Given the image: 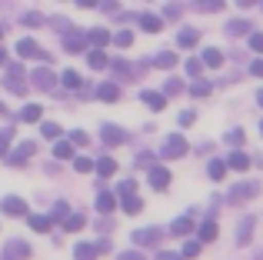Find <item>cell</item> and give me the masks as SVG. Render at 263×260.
I'll list each match as a JSON object with an SVG mask.
<instances>
[{
	"label": "cell",
	"instance_id": "680465c9",
	"mask_svg": "<svg viewBox=\"0 0 263 260\" xmlns=\"http://www.w3.org/2000/svg\"><path fill=\"white\" fill-rule=\"evenodd\" d=\"M163 17H170V20H174V17H180V4H167V10H163Z\"/></svg>",
	"mask_w": 263,
	"mask_h": 260
},
{
	"label": "cell",
	"instance_id": "83f0119b",
	"mask_svg": "<svg viewBox=\"0 0 263 260\" xmlns=\"http://www.w3.org/2000/svg\"><path fill=\"white\" fill-rule=\"evenodd\" d=\"M87 64L93 67V70H107V67H110V57L103 50H90L87 53Z\"/></svg>",
	"mask_w": 263,
	"mask_h": 260
},
{
	"label": "cell",
	"instance_id": "7c38bea8",
	"mask_svg": "<svg viewBox=\"0 0 263 260\" xmlns=\"http://www.w3.org/2000/svg\"><path fill=\"white\" fill-rule=\"evenodd\" d=\"M110 37H114V33H110L107 27H93V30H87V44L93 47V50H103V47L110 44Z\"/></svg>",
	"mask_w": 263,
	"mask_h": 260
},
{
	"label": "cell",
	"instance_id": "f5cc1de1",
	"mask_svg": "<svg viewBox=\"0 0 263 260\" xmlns=\"http://www.w3.org/2000/svg\"><path fill=\"white\" fill-rule=\"evenodd\" d=\"M110 67H114L117 77H130V64H123V60H110Z\"/></svg>",
	"mask_w": 263,
	"mask_h": 260
},
{
	"label": "cell",
	"instance_id": "d590c367",
	"mask_svg": "<svg viewBox=\"0 0 263 260\" xmlns=\"http://www.w3.org/2000/svg\"><path fill=\"white\" fill-rule=\"evenodd\" d=\"M170 230H174L177 237H183V234H190V230H193V220H190V217H177V220L170 224Z\"/></svg>",
	"mask_w": 263,
	"mask_h": 260
},
{
	"label": "cell",
	"instance_id": "003e7915",
	"mask_svg": "<svg viewBox=\"0 0 263 260\" xmlns=\"http://www.w3.org/2000/svg\"><path fill=\"white\" fill-rule=\"evenodd\" d=\"M260 7H263V4H260Z\"/></svg>",
	"mask_w": 263,
	"mask_h": 260
},
{
	"label": "cell",
	"instance_id": "f35d334b",
	"mask_svg": "<svg viewBox=\"0 0 263 260\" xmlns=\"http://www.w3.org/2000/svg\"><path fill=\"white\" fill-rule=\"evenodd\" d=\"M120 207L127 210V214H140V210H143V200H140V197H123Z\"/></svg>",
	"mask_w": 263,
	"mask_h": 260
},
{
	"label": "cell",
	"instance_id": "484cf974",
	"mask_svg": "<svg viewBox=\"0 0 263 260\" xmlns=\"http://www.w3.org/2000/svg\"><path fill=\"white\" fill-rule=\"evenodd\" d=\"M57 80H60V84L67 87V90H80V84H84V77H80L77 70H64V73H60Z\"/></svg>",
	"mask_w": 263,
	"mask_h": 260
},
{
	"label": "cell",
	"instance_id": "60d3db41",
	"mask_svg": "<svg viewBox=\"0 0 263 260\" xmlns=\"http://www.w3.org/2000/svg\"><path fill=\"white\" fill-rule=\"evenodd\" d=\"M44 24H47V17H44V13H37V10L24 13V27H44Z\"/></svg>",
	"mask_w": 263,
	"mask_h": 260
},
{
	"label": "cell",
	"instance_id": "8d00e7d4",
	"mask_svg": "<svg viewBox=\"0 0 263 260\" xmlns=\"http://www.w3.org/2000/svg\"><path fill=\"white\" fill-rule=\"evenodd\" d=\"M206 174H210V180H223L227 163H223V160H210V163H206Z\"/></svg>",
	"mask_w": 263,
	"mask_h": 260
},
{
	"label": "cell",
	"instance_id": "1f68e13d",
	"mask_svg": "<svg viewBox=\"0 0 263 260\" xmlns=\"http://www.w3.org/2000/svg\"><path fill=\"white\" fill-rule=\"evenodd\" d=\"M223 0H197L193 4V10H203V13H217V10H223Z\"/></svg>",
	"mask_w": 263,
	"mask_h": 260
},
{
	"label": "cell",
	"instance_id": "681fc988",
	"mask_svg": "<svg viewBox=\"0 0 263 260\" xmlns=\"http://www.w3.org/2000/svg\"><path fill=\"white\" fill-rule=\"evenodd\" d=\"M10 134H13L10 127H7V130H0V157H7V154H10Z\"/></svg>",
	"mask_w": 263,
	"mask_h": 260
},
{
	"label": "cell",
	"instance_id": "816d5d0a",
	"mask_svg": "<svg viewBox=\"0 0 263 260\" xmlns=\"http://www.w3.org/2000/svg\"><path fill=\"white\" fill-rule=\"evenodd\" d=\"M193 120H197V110H180V114H177V124H180V127H190Z\"/></svg>",
	"mask_w": 263,
	"mask_h": 260
},
{
	"label": "cell",
	"instance_id": "d6986e66",
	"mask_svg": "<svg viewBox=\"0 0 263 260\" xmlns=\"http://www.w3.org/2000/svg\"><path fill=\"white\" fill-rule=\"evenodd\" d=\"M27 224H30V230H37V234H50V217L47 214H27Z\"/></svg>",
	"mask_w": 263,
	"mask_h": 260
},
{
	"label": "cell",
	"instance_id": "d6a6232c",
	"mask_svg": "<svg viewBox=\"0 0 263 260\" xmlns=\"http://www.w3.org/2000/svg\"><path fill=\"white\" fill-rule=\"evenodd\" d=\"M210 90H213V84H210V80H203V77L190 84V94H193V97H210Z\"/></svg>",
	"mask_w": 263,
	"mask_h": 260
},
{
	"label": "cell",
	"instance_id": "52a82bcc",
	"mask_svg": "<svg viewBox=\"0 0 263 260\" xmlns=\"http://www.w3.org/2000/svg\"><path fill=\"white\" fill-rule=\"evenodd\" d=\"M33 150H37V143H33V140H24L17 150H10V154H7V167H20V163H27L33 157Z\"/></svg>",
	"mask_w": 263,
	"mask_h": 260
},
{
	"label": "cell",
	"instance_id": "2e32d148",
	"mask_svg": "<svg viewBox=\"0 0 263 260\" xmlns=\"http://www.w3.org/2000/svg\"><path fill=\"white\" fill-rule=\"evenodd\" d=\"M150 67H160V70H174V67H177V53H174V50H160L157 57H150Z\"/></svg>",
	"mask_w": 263,
	"mask_h": 260
},
{
	"label": "cell",
	"instance_id": "603a6c76",
	"mask_svg": "<svg viewBox=\"0 0 263 260\" xmlns=\"http://www.w3.org/2000/svg\"><path fill=\"white\" fill-rule=\"evenodd\" d=\"M47 27H53V30H60V33H64V40L77 33V30H73V24H70L67 17H50V20H47Z\"/></svg>",
	"mask_w": 263,
	"mask_h": 260
},
{
	"label": "cell",
	"instance_id": "30bf717a",
	"mask_svg": "<svg viewBox=\"0 0 263 260\" xmlns=\"http://www.w3.org/2000/svg\"><path fill=\"white\" fill-rule=\"evenodd\" d=\"M0 210H4L7 217H27V200L24 197H4V200H0Z\"/></svg>",
	"mask_w": 263,
	"mask_h": 260
},
{
	"label": "cell",
	"instance_id": "be15d7a7",
	"mask_svg": "<svg viewBox=\"0 0 263 260\" xmlns=\"http://www.w3.org/2000/svg\"><path fill=\"white\" fill-rule=\"evenodd\" d=\"M4 60H7V50H4V47H0V64H4Z\"/></svg>",
	"mask_w": 263,
	"mask_h": 260
},
{
	"label": "cell",
	"instance_id": "4dcf8cb0",
	"mask_svg": "<svg viewBox=\"0 0 263 260\" xmlns=\"http://www.w3.org/2000/svg\"><path fill=\"white\" fill-rule=\"evenodd\" d=\"M64 227L70 230V234H77V230H84V227H87V217H84V214L77 210V214H70V217L64 220Z\"/></svg>",
	"mask_w": 263,
	"mask_h": 260
},
{
	"label": "cell",
	"instance_id": "4316f807",
	"mask_svg": "<svg viewBox=\"0 0 263 260\" xmlns=\"http://www.w3.org/2000/svg\"><path fill=\"white\" fill-rule=\"evenodd\" d=\"M97 97L107 100V104H114V100H120V87L117 84H100L97 87Z\"/></svg>",
	"mask_w": 263,
	"mask_h": 260
},
{
	"label": "cell",
	"instance_id": "7dc6e473",
	"mask_svg": "<svg viewBox=\"0 0 263 260\" xmlns=\"http://www.w3.org/2000/svg\"><path fill=\"white\" fill-rule=\"evenodd\" d=\"M183 90V80H177V77H170L167 84H163V97H170V94H180Z\"/></svg>",
	"mask_w": 263,
	"mask_h": 260
},
{
	"label": "cell",
	"instance_id": "44dd1931",
	"mask_svg": "<svg viewBox=\"0 0 263 260\" xmlns=\"http://www.w3.org/2000/svg\"><path fill=\"white\" fill-rule=\"evenodd\" d=\"M217 234H220L217 220H203V224H200V244H213V240H217Z\"/></svg>",
	"mask_w": 263,
	"mask_h": 260
},
{
	"label": "cell",
	"instance_id": "bcb514c9",
	"mask_svg": "<svg viewBox=\"0 0 263 260\" xmlns=\"http://www.w3.org/2000/svg\"><path fill=\"white\" fill-rule=\"evenodd\" d=\"M197 254H200V240H186L183 247H180V257H183V260L186 257H197Z\"/></svg>",
	"mask_w": 263,
	"mask_h": 260
},
{
	"label": "cell",
	"instance_id": "11a10c76",
	"mask_svg": "<svg viewBox=\"0 0 263 260\" xmlns=\"http://www.w3.org/2000/svg\"><path fill=\"white\" fill-rule=\"evenodd\" d=\"M7 77H24V64H7Z\"/></svg>",
	"mask_w": 263,
	"mask_h": 260
},
{
	"label": "cell",
	"instance_id": "7402d4cb",
	"mask_svg": "<svg viewBox=\"0 0 263 260\" xmlns=\"http://www.w3.org/2000/svg\"><path fill=\"white\" fill-rule=\"evenodd\" d=\"M40 114H44V107H40V104H27L17 117L24 120V124H40Z\"/></svg>",
	"mask_w": 263,
	"mask_h": 260
},
{
	"label": "cell",
	"instance_id": "f907efd6",
	"mask_svg": "<svg viewBox=\"0 0 263 260\" xmlns=\"http://www.w3.org/2000/svg\"><path fill=\"white\" fill-rule=\"evenodd\" d=\"M183 70H186V77H190V80H200V70H203V67H200V60H186Z\"/></svg>",
	"mask_w": 263,
	"mask_h": 260
},
{
	"label": "cell",
	"instance_id": "ba28073f",
	"mask_svg": "<svg viewBox=\"0 0 263 260\" xmlns=\"http://www.w3.org/2000/svg\"><path fill=\"white\" fill-rule=\"evenodd\" d=\"M100 140L110 147H120V143H127V130L117 124H100Z\"/></svg>",
	"mask_w": 263,
	"mask_h": 260
},
{
	"label": "cell",
	"instance_id": "e575fe53",
	"mask_svg": "<svg viewBox=\"0 0 263 260\" xmlns=\"http://www.w3.org/2000/svg\"><path fill=\"white\" fill-rule=\"evenodd\" d=\"M40 134H44L47 140H57L64 130H60V124H53V120H40Z\"/></svg>",
	"mask_w": 263,
	"mask_h": 260
},
{
	"label": "cell",
	"instance_id": "836d02e7",
	"mask_svg": "<svg viewBox=\"0 0 263 260\" xmlns=\"http://www.w3.org/2000/svg\"><path fill=\"white\" fill-rule=\"evenodd\" d=\"M53 157H57V160H70V157H73L70 140H57V143H53Z\"/></svg>",
	"mask_w": 263,
	"mask_h": 260
},
{
	"label": "cell",
	"instance_id": "7a4b0ae2",
	"mask_svg": "<svg viewBox=\"0 0 263 260\" xmlns=\"http://www.w3.org/2000/svg\"><path fill=\"white\" fill-rule=\"evenodd\" d=\"M27 80H30V84L37 87V90H53V87L60 84L57 73H53L50 67H37V70H30V73H27Z\"/></svg>",
	"mask_w": 263,
	"mask_h": 260
},
{
	"label": "cell",
	"instance_id": "c3c4849f",
	"mask_svg": "<svg viewBox=\"0 0 263 260\" xmlns=\"http://www.w3.org/2000/svg\"><path fill=\"white\" fill-rule=\"evenodd\" d=\"M73 170H77V174H90V170H93V160H90V157H77V160H73Z\"/></svg>",
	"mask_w": 263,
	"mask_h": 260
},
{
	"label": "cell",
	"instance_id": "6da1fadb",
	"mask_svg": "<svg viewBox=\"0 0 263 260\" xmlns=\"http://www.w3.org/2000/svg\"><path fill=\"white\" fill-rule=\"evenodd\" d=\"M186 150H190V143H186L183 134H167L157 154H160V160H177V157H183Z\"/></svg>",
	"mask_w": 263,
	"mask_h": 260
},
{
	"label": "cell",
	"instance_id": "5bb4252c",
	"mask_svg": "<svg viewBox=\"0 0 263 260\" xmlns=\"http://www.w3.org/2000/svg\"><path fill=\"white\" fill-rule=\"evenodd\" d=\"M227 33H230V37H250L253 27H250V20L237 17V20H227Z\"/></svg>",
	"mask_w": 263,
	"mask_h": 260
},
{
	"label": "cell",
	"instance_id": "6f0895ef",
	"mask_svg": "<svg viewBox=\"0 0 263 260\" xmlns=\"http://www.w3.org/2000/svg\"><path fill=\"white\" fill-rule=\"evenodd\" d=\"M157 260H183V257L174 254V250H157Z\"/></svg>",
	"mask_w": 263,
	"mask_h": 260
},
{
	"label": "cell",
	"instance_id": "4fadbf2b",
	"mask_svg": "<svg viewBox=\"0 0 263 260\" xmlns=\"http://www.w3.org/2000/svg\"><path fill=\"white\" fill-rule=\"evenodd\" d=\"M223 163H227V170H237V174H243V170H250V163H253V160L243 154V150H233V154L227 157Z\"/></svg>",
	"mask_w": 263,
	"mask_h": 260
},
{
	"label": "cell",
	"instance_id": "f546056e",
	"mask_svg": "<svg viewBox=\"0 0 263 260\" xmlns=\"http://www.w3.org/2000/svg\"><path fill=\"white\" fill-rule=\"evenodd\" d=\"M73 257H77V260H93L97 257V247H93V244H87V240H80L77 247H73Z\"/></svg>",
	"mask_w": 263,
	"mask_h": 260
},
{
	"label": "cell",
	"instance_id": "277c9868",
	"mask_svg": "<svg viewBox=\"0 0 263 260\" xmlns=\"http://www.w3.org/2000/svg\"><path fill=\"white\" fill-rule=\"evenodd\" d=\"M257 194H260V180H243V183H233V187H230V200L233 203L253 200Z\"/></svg>",
	"mask_w": 263,
	"mask_h": 260
},
{
	"label": "cell",
	"instance_id": "e0dca14e",
	"mask_svg": "<svg viewBox=\"0 0 263 260\" xmlns=\"http://www.w3.org/2000/svg\"><path fill=\"white\" fill-rule=\"evenodd\" d=\"M140 100H143V104H147L154 114H160L163 107H167V97H163V94H157V90H143V94H140Z\"/></svg>",
	"mask_w": 263,
	"mask_h": 260
},
{
	"label": "cell",
	"instance_id": "3957f363",
	"mask_svg": "<svg viewBox=\"0 0 263 260\" xmlns=\"http://www.w3.org/2000/svg\"><path fill=\"white\" fill-rule=\"evenodd\" d=\"M130 240H134L137 247H160L163 230L160 227H140V230H134V234H130Z\"/></svg>",
	"mask_w": 263,
	"mask_h": 260
},
{
	"label": "cell",
	"instance_id": "9c48e42d",
	"mask_svg": "<svg viewBox=\"0 0 263 260\" xmlns=\"http://www.w3.org/2000/svg\"><path fill=\"white\" fill-rule=\"evenodd\" d=\"M147 183H150L154 190H167V187H170V170H167V167H157V163H154V167L147 170Z\"/></svg>",
	"mask_w": 263,
	"mask_h": 260
},
{
	"label": "cell",
	"instance_id": "ab89813d",
	"mask_svg": "<svg viewBox=\"0 0 263 260\" xmlns=\"http://www.w3.org/2000/svg\"><path fill=\"white\" fill-rule=\"evenodd\" d=\"M67 217H70V207H67L64 200L53 203V210H50V224H53V220H67Z\"/></svg>",
	"mask_w": 263,
	"mask_h": 260
},
{
	"label": "cell",
	"instance_id": "ffe728a7",
	"mask_svg": "<svg viewBox=\"0 0 263 260\" xmlns=\"http://www.w3.org/2000/svg\"><path fill=\"white\" fill-rule=\"evenodd\" d=\"M140 27L147 33H160L163 30V17L160 13H140Z\"/></svg>",
	"mask_w": 263,
	"mask_h": 260
},
{
	"label": "cell",
	"instance_id": "ee69618b",
	"mask_svg": "<svg viewBox=\"0 0 263 260\" xmlns=\"http://www.w3.org/2000/svg\"><path fill=\"white\" fill-rule=\"evenodd\" d=\"M227 143L237 150L240 143H243V130H240V127H230V130H227Z\"/></svg>",
	"mask_w": 263,
	"mask_h": 260
},
{
	"label": "cell",
	"instance_id": "f6af8a7d",
	"mask_svg": "<svg viewBox=\"0 0 263 260\" xmlns=\"http://www.w3.org/2000/svg\"><path fill=\"white\" fill-rule=\"evenodd\" d=\"M110 40H114L117 47H130V44H134V33H130V30H117Z\"/></svg>",
	"mask_w": 263,
	"mask_h": 260
},
{
	"label": "cell",
	"instance_id": "7bdbcfd3",
	"mask_svg": "<svg viewBox=\"0 0 263 260\" xmlns=\"http://www.w3.org/2000/svg\"><path fill=\"white\" fill-rule=\"evenodd\" d=\"M87 143H90L87 130H70V147H87Z\"/></svg>",
	"mask_w": 263,
	"mask_h": 260
},
{
	"label": "cell",
	"instance_id": "9f6ffc18",
	"mask_svg": "<svg viewBox=\"0 0 263 260\" xmlns=\"http://www.w3.org/2000/svg\"><path fill=\"white\" fill-rule=\"evenodd\" d=\"M117 260H147V257H143L140 250H123V254L117 257Z\"/></svg>",
	"mask_w": 263,
	"mask_h": 260
},
{
	"label": "cell",
	"instance_id": "db71d44e",
	"mask_svg": "<svg viewBox=\"0 0 263 260\" xmlns=\"http://www.w3.org/2000/svg\"><path fill=\"white\" fill-rule=\"evenodd\" d=\"M250 50H257V53H263V33H257V30L250 33Z\"/></svg>",
	"mask_w": 263,
	"mask_h": 260
},
{
	"label": "cell",
	"instance_id": "91938a15",
	"mask_svg": "<svg viewBox=\"0 0 263 260\" xmlns=\"http://www.w3.org/2000/svg\"><path fill=\"white\" fill-rule=\"evenodd\" d=\"M250 73H253V77H263V60H253V64H250Z\"/></svg>",
	"mask_w": 263,
	"mask_h": 260
},
{
	"label": "cell",
	"instance_id": "8992f818",
	"mask_svg": "<svg viewBox=\"0 0 263 260\" xmlns=\"http://www.w3.org/2000/svg\"><path fill=\"white\" fill-rule=\"evenodd\" d=\"M253 227H257V217H240V224H237V234H233V240H237V247H247V244L253 240Z\"/></svg>",
	"mask_w": 263,
	"mask_h": 260
},
{
	"label": "cell",
	"instance_id": "f1b7e54d",
	"mask_svg": "<svg viewBox=\"0 0 263 260\" xmlns=\"http://www.w3.org/2000/svg\"><path fill=\"white\" fill-rule=\"evenodd\" d=\"M114 207H117V197L107 194V190H100V194H97V210H100V214H110Z\"/></svg>",
	"mask_w": 263,
	"mask_h": 260
},
{
	"label": "cell",
	"instance_id": "d4e9b609",
	"mask_svg": "<svg viewBox=\"0 0 263 260\" xmlns=\"http://www.w3.org/2000/svg\"><path fill=\"white\" fill-rule=\"evenodd\" d=\"M64 47H67L70 53H84L87 47H90V44H87V33H80V30H77V37H67V40H64Z\"/></svg>",
	"mask_w": 263,
	"mask_h": 260
},
{
	"label": "cell",
	"instance_id": "5b68a950",
	"mask_svg": "<svg viewBox=\"0 0 263 260\" xmlns=\"http://www.w3.org/2000/svg\"><path fill=\"white\" fill-rule=\"evenodd\" d=\"M33 250H30V244L27 240H7V247L0 250V260H27Z\"/></svg>",
	"mask_w": 263,
	"mask_h": 260
},
{
	"label": "cell",
	"instance_id": "e7e4bbea",
	"mask_svg": "<svg viewBox=\"0 0 263 260\" xmlns=\"http://www.w3.org/2000/svg\"><path fill=\"white\" fill-rule=\"evenodd\" d=\"M4 114H7V104H4V100H0V117H4Z\"/></svg>",
	"mask_w": 263,
	"mask_h": 260
},
{
	"label": "cell",
	"instance_id": "ac0fdd59",
	"mask_svg": "<svg viewBox=\"0 0 263 260\" xmlns=\"http://www.w3.org/2000/svg\"><path fill=\"white\" fill-rule=\"evenodd\" d=\"M17 53H20V57H33V60H37V57H40L37 40H33V37H20V40H17Z\"/></svg>",
	"mask_w": 263,
	"mask_h": 260
},
{
	"label": "cell",
	"instance_id": "cb8c5ba5",
	"mask_svg": "<svg viewBox=\"0 0 263 260\" xmlns=\"http://www.w3.org/2000/svg\"><path fill=\"white\" fill-rule=\"evenodd\" d=\"M93 170L100 177H114L117 174V160H114V157H100V160H93Z\"/></svg>",
	"mask_w": 263,
	"mask_h": 260
},
{
	"label": "cell",
	"instance_id": "03108f58",
	"mask_svg": "<svg viewBox=\"0 0 263 260\" xmlns=\"http://www.w3.org/2000/svg\"><path fill=\"white\" fill-rule=\"evenodd\" d=\"M260 134H263V120H260Z\"/></svg>",
	"mask_w": 263,
	"mask_h": 260
},
{
	"label": "cell",
	"instance_id": "6125c7cd",
	"mask_svg": "<svg viewBox=\"0 0 263 260\" xmlns=\"http://www.w3.org/2000/svg\"><path fill=\"white\" fill-rule=\"evenodd\" d=\"M257 104H260V107H263V90H257Z\"/></svg>",
	"mask_w": 263,
	"mask_h": 260
},
{
	"label": "cell",
	"instance_id": "8fae6325",
	"mask_svg": "<svg viewBox=\"0 0 263 260\" xmlns=\"http://www.w3.org/2000/svg\"><path fill=\"white\" fill-rule=\"evenodd\" d=\"M200 67H210V70L223 67V50H220V47H203V53H200Z\"/></svg>",
	"mask_w": 263,
	"mask_h": 260
},
{
	"label": "cell",
	"instance_id": "b9f144b4",
	"mask_svg": "<svg viewBox=\"0 0 263 260\" xmlns=\"http://www.w3.org/2000/svg\"><path fill=\"white\" fill-rule=\"evenodd\" d=\"M4 87L10 94H24L27 90V87H24V77H4Z\"/></svg>",
	"mask_w": 263,
	"mask_h": 260
},
{
	"label": "cell",
	"instance_id": "9a60e30c",
	"mask_svg": "<svg viewBox=\"0 0 263 260\" xmlns=\"http://www.w3.org/2000/svg\"><path fill=\"white\" fill-rule=\"evenodd\" d=\"M177 44L183 47V50H186V47H197V44H200V30H197V27H180Z\"/></svg>",
	"mask_w": 263,
	"mask_h": 260
},
{
	"label": "cell",
	"instance_id": "94428289",
	"mask_svg": "<svg viewBox=\"0 0 263 260\" xmlns=\"http://www.w3.org/2000/svg\"><path fill=\"white\" fill-rule=\"evenodd\" d=\"M77 7H87V10H93V7H100L97 0H77Z\"/></svg>",
	"mask_w": 263,
	"mask_h": 260
},
{
	"label": "cell",
	"instance_id": "74e56055",
	"mask_svg": "<svg viewBox=\"0 0 263 260\" xmlns=\"http://www.w3.org/2000/svg\"><path fill=\"white\" fill-rule=\"evenodd\" d=\"M117 194H120V200L123 197H137V180L130 177V180H120L117 183Z\"/></svg>",
	"mask_w": 263,
	"mask_h": 260
}]
</instances>
